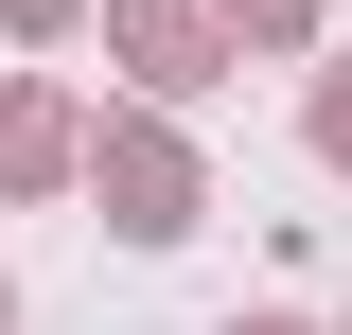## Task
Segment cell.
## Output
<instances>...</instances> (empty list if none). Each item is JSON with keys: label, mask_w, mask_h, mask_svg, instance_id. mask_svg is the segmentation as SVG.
Segmentation results:
<instances>
[{"label": "cell", "mask_w": 352, "mask_h": 335, "mask_svg": "<svg viewBox=\"0 0 352 335\" xmlns=\"http://www.w3.org/2000/svg\"><path fill=\"white\" fill-rule=\"evenodd\" d=\"M247 335H282V318H247Z\"/></svg>", "instance_id": "obj_2"}, {"label": "cell", "mask_w": 352, "mask_h": 335, "mask_svg": "<svg viewBox=\"0 0 352 335\" xmlns=\"http://www.w3.org/2000/svg\"><path fill=\"white\" fill-rule=\"evenodd\" d=\"M106 194H124V230L159 247V230H194V176H176V141H124L106 159Z\"/></svg>", "instance_id": "obj_1"}]
</instances>
